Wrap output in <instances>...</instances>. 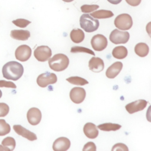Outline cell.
Instances as JSON below:
<instances>
[{
    "mask_svg": "<svg viewBox=\"0 0 151 151\" xmlns=\"http://www.w3.org/2000/svg\"><path fill=\"white\" fill-rule=\"evenodd\" d=\"M125 1L129 5L133 6H136L139 5L142 1V0H125Z\"/></svg>",
    "mask_w": 151,
    "mask_h": 151,
    "instance_id": "cell-34",
    "label": "cell"
},
{
    "mask_svg": "<svg viewBox=\"0 0 151 151\" xmlns=\"http://www.w3.org/2000/svg\"><path fill=\"white\" fill-rule=\"evenodd\" d=\"M88 67L91 71L95 73H99L104 69V61L99 57H93L88 61Z\"/></svg>",
    "mask_w": 151,
    "mask_h": 151,
    "instance_id": "cell-15",
    "label": "cell"
},
{
    "mask_svg": "<svg viewBox=\"0 0 151 151\" xmlns=\"http://www.w3.org/2000/svg\"><path fill=\"white\" fill-rule=\"evenodd\" d=\"M149 51V48L148 45L144 42H139L134 47L135 53L141 57H146Z\"/></svg>",
    "mask_w": 151,
    "mask_h": 151,
    "instance_id": "cell-20",
    "label": "cell"
},
{
    "mask_svg": "<svg viewBox=\"0 0 151 151\" xmlns=\"http://www.w3.org/2000/svg\"><path fill=\"white\" fill-rule=\"evenodd\" d=\"M86 93L85 90L81 87H74L70 92V97L71 100L76 103L80 104L85 99Z\"/></svg>",
    "mask_w": 151,
    "mask_h": 151,
    "instance_id": "cell-10",
    "label": "cell"
},
{
    "mask_svg": "<svg viewBox=\"0 0 151 151\" xmlns=\"http://www.w3.org/2000/svg\"><path fill=\"white\" fill-rule=\"evenodd\" d=\"M122 0H107V1H109L110 3L114 4V5H117L119 3L121 2Z\"/></svg>",
    "mask_w": 151,
    "mask_h": 151,
    "instance_id": "cell-35",
    "label": "cell"
},
{
    "mask_svg": "<svg viewBox=\"0 0 151 151\" xmlns=\"http://www.w3.org/2000/svg\"><path fill=\"white\" fill-rule=\"evenodd\" d=\"M80 25L87 32L96 31L99 27V21L94 19L89 14H83L80 18Z\"/></svg>",
    "mask_w": 151,
    "mask_h": 151,
    "instance_id": "cell-3",
    "label": "cell"
},
{
    "mask_svg": "<svg viewBox=\"0 0 151 151\" xmlns=\"http://www.w3.org/2000/svg\"><path fill=\"white\" fill-rule=\"evenodd\" d=\"M114 150H123V151H128L129 149L128 147L126 146V145L123 144V143H116L115 144L112 149H111V151H114Z\"/></svg>",
    "mask_w": 151,
    "mask_h": 151,
    "instance_id": "cell-31",
    "label": "cell"
},
{
    "mask_svg": "<svg viewBox=\"0 0 151 151\" xmlns=\"http://www.w3.org/2000/svg\"><path fill=\"white\" fill-rule=\"evenodd\" d=\"M70 145L71 142L68 138L60 137L54 142L52 149L54 151H65L70 148Z\"/></svg>",
    "mask_w": 151,
    "mask_h": 151,
    "instance_id": "cell-13",
    "label": "cell"
},
{
    "mask_svg": "<svg viewBox=\"0 0 151 151\" xmlns=\"http://www.w3.org/2000/svg\"><path fill=\"white\" fill-rule=\"evenodd\" d=\"M91 45L93 48L97 51L104 50L107 45V40L102 34H96L91 40Z\"/></svg>",
    "mask_w": 151,
    "mask_h": 151,
    "instance_id": "cell-8",
    "label": "cell"
},
{
    "mask_svg": "<svg viewBox=\"0 0 151 151\" xmlns=\"http://www.w3.org/2000/svg\"><path fill=\"white\" fill-rule=\"evenodd\" d=\"M12 23L15 25L16 26L20 27V28H25L28 25L31 24V21H28L26 19H22V18H19L15 20L12 21Z\"/></svg>",
    "mask_w": 151,
    "mask_h": 151,
    "instance_id": "cell-29",
    "label": "cell"
},
{
    "mask_svg": "<svg viewBox=\"0 0 151 151\" xmlns=\"http://www.w3.org/2000/svg\"><path fill=\"white\" fill-rule=\"evenodd\" d=\"M0 87H7V88H15L17 87V86L14 83H12L11 81L0 80Z\"/></svg>",
    "mask_w": 151,
    "mask_h": 151,
    "instance_id": "cell-32",
    "label": "cell"
},
{
    "mask_svg": "<svg viewBox=\"0 0 151 151\" xmlns=\"http://www.w3.org/2000/svg\"><path fill=\"white\" fill-rule=\"evenodd\" d=\"M9 107L5 103H0V117H5L9 113Z\"/></svg>",
    "mask_w": 151,
    "mask_h": 151,
    "instance_id": "cell-30",
    "label": "cell"
},
{
    "mask_svg": "<svg viewBox=\"0 0 151 151\" xmlns=\"http://www.w3.org/2000/svg\"><path fill=\"white\" fill-rule=\"evenodd\" d=\"M2 145L3 146L6 147L8 151H12L15 149L16 143L13 137H6L2 140Z\"/></svg>",
    "mask_w": 151,
    "mask_h": 151,
    "instance_id": "cell-25",
    "label": "cell"
},
{
    "mask_svg": "<svg viewBox=\"0 0 151 151\" xmlns=\"http://www.w3.org/2000/svg\"><path fill=\"white\" fill-rule=\"evenodd\" d=\"M10 36L11 38L17 40L26 41L30 37V32L28 30L14 29L11 31Z\"/></svg>",
    "mask_w": 151,
    "mask_h": 151,
    "instance_id": "cell-18",
    "label": "cell"
},
{
    "mask_svg": "<svg viewBox=\"0 0 151 151\" xmlns=\"http://www.w3.org/2000/svg\"><path fill=\"white\" fill-rule=\"evenodd\" d=\"M2 91H1V90H0V98L2 97Z\"/></svg>",
    "mask_w": 151,
    "mask_h": 151,
    "instance_id": "cell-38",
    "label": "cell"
},
{
    "mask_svg": "<svg viewBox=\"0 0 151 151\" xmlns=\"http://www.w3.org/2000/svg\"><path fill=\"white\" fill-rule=\"evenodd\" d=\"M0 150H8V149L6 147H5L4 146H2L0 145Z\"/></svg>",
    "mask_w": 151,
    "mask_h": 151,
    "instance_id": "cell-36",
    "label": "cell"
},
{
    "mask_svg": "<svg viewBox=\"0 0 151 151\" xmlns=\"http://www.w3.org/2000/svg\"><path fill=\"white\" fill-rule=\"evenodd\" d=\"M147 104V102L145 100L139 99L128 103L126 105L125 109L129 113L133 114L143 110L146 107Z\"/></svg>",
    "mask_w": 151,
    "mask_h": 151,
    "instance_id": "cell-11",
    "label": "cell"
},
{
    "mask_svg": "<svg viewBox=\"0 0 151 151\" xmlns=\"http://www.w3.org/2000/svg\"><path fill=\"white\" fill-rule=\"evenodd\" d=\"M13 129L18 134L22 136L23 137L27 139L30 141H34L37 139V135L34 133L27 130L25 127H22L21 125H19V124L14 125Z\"/></svg>",
    "mask_w": 151,
    "mask_h": 151,
    "instance_id": "cell-14",
    "label": "cell"
},
{
    "mask_svg": "<svg viewBox=\"0 0 151 151\" xmlns=\"http://www.w3.org/2000/svg\"><path fill=\"white\" fill-rule=\"evenodd\" d=\"M87 150H92L96 151V146L94 143L92 142H89L87 143L83 149V151H87Z\"/></svg>",
    "mask_w": 151,
    "mask_h": 151,
    "instance_id": "cell-33",
    "label": "cell"
},
{
    "mask_svg": "<svg viewBox=\"0 0 151 151\" xmlns=\"http://www.w3.org/2000/svg\"><path fill=\"white\" fill-rule=\"evenodd\" d=\"M2 72L5 78L17 81L22 76L24 67L18 62L14 61H9L3 66Z\"/></svg>",
    "mask_w": 151,
    "mask_h": 151,
    "instance_id": "cell-1",
    "label": "cell"
},
{
    "mask_svg": "<svg viewBox=\"0 0 151 151\" xmlns=\"http://www.w3.org/2000/svg\"><path fill=\"white\" fill-rule=\"evenodd\" d=\"M57 81V76L54 73L46 72L40 74L37 78V83L41 87H46L50 84H54Z\"/></svg>",
    "mask_w": 151,
    "mask_h": 151,
    "instance_id": "cell-6",
    "label": "cell"
},
{
    "mask_svg": "<svg viewBox=\"0 0 151 151\" xmlns=\"http://www.w3.org/2000/svg\"><path fill=\"white\" fill-rule=\"evenodd\" d=\"M114 15L113 13L109 10L100 9L91 13L90 16L96 19H105L111 18Z\"/></svg>",
    "mask_w": 151,
    "mask_h": 151,
    "instance_id": "cell-22",
    "label": "cell"
},
{
    "mask_svg": "<svg viewBox=\"0 0 151 151\" xmlns=\"http://www.w3.org/2000/svg\"><path fill=\"white\" fill-rule=\"evenodd\" d=\"M130 38L129 33L127 31H121L117 29L112 31L110 34V41L115 44H125L127 42Z\"/></svg>",
    "mask_w": 151,
    "mask_h": 151,
    "instance_id": "cell-5",
    "label": "cell"
},
{
    "mask_svg": "<svg viewBox=\"0 0 151 151\" xmlns=\"http://www.w3.org/2000/svg\"><path fill=\"white\" fill-rule=\"evenodd\" d=\"M123 68V64L122 62L116 61L112 64L106 70V76L109 78H115L120 72Z\"/></svg>",
    "mask_w": 151,
    "mask_h": 151,
    "instance_id": "cell-16",
    "label": "cell"
},
{
    "mask_svg": "<svg viewBox=\"0 0 151 151\" xmlns=\"http://www.w3.org/2000/svg\"><path fill=\"white\" fill-rule=\"evenodd\" d=\"M62 1H63L64 2H70L73 1L74 0H62Z\"/></svg>",
    "mask_w": 151,
    "mask_h": 151,
    "instance_id": "cell-37",
    "label": "cell"
},
{
    "mask_svg": "<svg viewBox=\"0 0 151 151\" xmlns=\"http://www.w3.org/2000/svg\"><path fill=\"white\" fill-rule=\"evenodd\" d=\"M66 80L72 84L78 85V86H84L88 83V81L86 80L85 78H83L82 77H78V76L70 77L66 78Z\"/></svg>",
    "mask_w": 151,
    "mask_h": 151,
    "instance_id": "cell-24",
    "label": "cell"
},
{
    "mask_svg": "<svg viewBox=\"0 0 151 151\" xmlns=\"http://www.w3.org/2000/svg\"><path fill=\"white\" fill-rule=\"evenodd\" d=\"M71 41L74 43L81 42L85 37L84 32L79 28L73 29L70 34Z\"/></svg>",
    "mask_w": 151,
    "mask_h": 151,
    "instance_id": "cell-19",
    "label": "cell"
},
{
    "mask_svg": "<svg viewBox=\"0 0 151 151\" xmlns=\"http://www.w3.org/2000/svg\"><path fill=\"white\" fill-rule=\"evenodd\" d=\"M31 49L27 45H19L15 50V58L20 61H27L31 55Z\"/></svg>",
    "mask_w": 151,
    "mask_h": 151,
    "instance_id": "cell-9",
    "label": "cell"
},
{
    "mask_svg": "<svg viewBox=\"0 0 151 151\" xmlns=\"http://www.w3.org/2000/svg\"><path fill=\"white\" fill-rule=\"evenodd\" d=\"M48 64L51 70L55 71H62L65 70L69 64L68 57L64 54H57L48 59Z\"/></svg>",
    "mask_w": 151,
    "mask_h": 151,
    "instance_id": "cell-2",
    "label": "cell"
},
{
    "mask_svg": "<svg viewBox=\"0 0 151 151\" xmlns=\"http://www.w3.org/2000/svg\"><path fill=\"white\" fill-rule=\"evenodd\" d=\"M127 50L124 46H117L114 47L112 51L113 56L117 59H123L127 55Z\"/></svg>",
    "mask_w": 151,
    "mask_h": 151,
    "instance_id": "cell-21",
    "label": "cell"
},
{
    "mask_svg": "<svg viewBox=\"0 0 151 151\" xmlns=\"http://www.w3.org/2000/svg\"><path fill=\"white\" fill-rule=\"evenodd\" d=\"M34 55L35 58L41 62L47 61L52 55V51L50 48L46 45L37 47L34 51Z\"/></svg>",
    "mask_w": 151,
    "mask_h": 151,
    "instance_id": "cell-7",
    "label": "cell"
},
{
    "mask_svg": "<svg viewBox=\"0 0 151 151\" xmlns=\"http://www.w3.org/2000/svg\"><path fill=\"white\" fill-rule=\"evenodd\" d=\"M27 117L29 124L33 126L37 125L41 120V112L38 108L32 107L28 110L27 114Z\"/></svg>",
    "mask_w": 151,
    "mask_h": 151,
    "instance_id": "cell-12",
    "label": "cell"
},
{
    "mask_svg": "<svg viewBox=\"0 0 151 151\" xmlns=\"http://www.w3.org/2000/svg\"><path fill=\"white\" fill-rule=\"evenodd\" d=\"M11 131V127L4 119H0V136H5Z\"/></svg>",
    "mask_w": 151,
    "mask_h": 151,
    "instance_id": "cell-26",
    "label": "cell"
},
{
    "mask_svg": "<svg viewBox=\"0 0 151 151\" xmlns=\"http://www.w3.org/2000/svg\"><path fill=\"white\" fill-rule=\"evenodd\" d=\"M71 52L72 53H77V52H85V53H88L90 54H91L93 55H95L94 52L91 50L90 49H88L86 47H80V46H74L73 47L71 48L70 50Z\"/></svg>",
    "mask_w": 151,
    "mask_h": 151,
    "instance_id": "cell-27",
    "label": "cell"
},
{
    "mask_svg": "<svg viewBox=\"0 0 151 151\" xmlns=\"http://www.w3.org/2000/svg\"><path fill=\"white\" fill-rule=\"evenodd\" d=\"M114 24L118 29L125 31L131 28L133 25V20L129 14H122L116 17Z\"/></svg>",
    "mask_w": 151,
    "mask_h": 151,
    "instance_id": "cell-4",
    "label": "cell"
},
{
    "mask_svg": "<svg viewBox=\"0 0 151 151\" xmlns=\"http://www.w3.org/2000/svg\"><path fill=\"white\" fill-rule=\"evenodd\" d=\"M97 127L101 130L109 132V131L117 130L122 127V126L119 124H116V123H105L99 124Z\"/></svg>",
    "mask_w": 151,
    "mask_h": 151,
    "instance_id": "cell-23",
    "label": "cell"
},
{
    "mask_svg": "<svg viewBox=\"0 0 151 151\" xmlns=\"http://www.w3.org/2000/svg\"><path fill=\"white\" fill-rule=\"evenodd\" d=\"M98 5H83L81 6V11L83 13H90L99 8Z\"/></svg>",
    "mask_w": 151,
    "mask_h": 151,
    "instance_id": "cell-28",
    "label": "cell"
},
{
    "mask_svg": "<svg viewBox=\"0 0 151 151\" xmlns=\"http://www.w3.org/2000/svg\"><path fill=\"white\" fill-rule=\"evenodd\" d=\"M83 132L85 135L90 139H95L98 136L99 130L97 127L93 123H87L83 127Z\"/></svg>",
    "mask_w": 151,
    "mask_h": 151,
    "instance_id": "cell-17",
    "label": "cell"
}]
</instances>
